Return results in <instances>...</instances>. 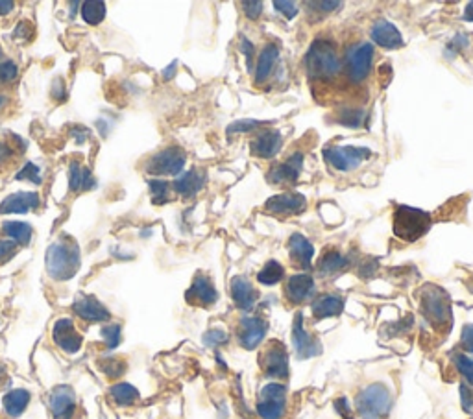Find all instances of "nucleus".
Here are the masks:
<instances>
[{
	"label": "nucleus",
	"mask_w": 473,
	"mask_h": 419,
	"mask_svg": "<svg viewBox=\"0 0 473 419\" xmlns=\"http://www.w3.org/2000/svg\"><path fill=\"white\" fill-rule=\"evenodd\" d=\"M421 318L427 325H431L434 333L445 336L453 327V310H451V298L442 287L436 285H423L418 292Z\"/></svg>",
	"instance_id": "obj_1"
},
{
	"label": "nucleus",
	"mask_w": 473,
	"mask_h": 419,
	"mask_svg": "<svg viewBox=\"0 0 473 419\" xmlns=\"http://www.w3.org/2000/svg\"><path fill=\"white\" fill-rule=\"evenodd\" d=\"M46 274L54 281H69L78 274L81 265L80 247L70 235H61L46 249Z\"/></svg>",
	"instance_id": "obj_2"
},
{
	"label": "nucleus",
	"mask_w": 473,
	"mask_h": 419,
	"mask_svg": "<svg viewBox=\"0 0 473 419\" xmlns=\"http://www.w3.org/2000/svg\"><path fill=\"white\" fill-rule=\"evenodd\" d=\"M341 69V59L333 41L316 39L307 50L305 70L311 80H333Z\"/></svg>",
	"instance_id": "obj_3"
},
{
	"label": "nucleus",
	"mask_w": 473,
	"mask_h": 419,
	"mask_svg": "<svg viewBox=\"0 0 473 419\" xmlns=\"http://www.w3.org/2000/svg\"><path fill=\"white\" fill-rule=\"evenodd\" d=\"M433 224L431 214L414 207L398 205L394 209V235L403 242H416Z\"/></svg>",
	"instance_id": "obj_4"
},
{
	"label": "nucleus",
	"mask_w": 473,
	"mask_h": 419,
	"mask_svg": "<svg viewBox=\"0 0 473 419\" xmlns=\"http://www.w3.org/2000/svg\"><path fill=\"white\" fill-rule=\"evenodd\" d=\"M392 408V394L381 382H374L357 394L355 410L361 419H385Z\"/></svg>",
	"instance_id": "obj_5"
},
{
	"label": "nucleus",
	"mask_w": 473,
	"mask_h": 419,
	"mask_svg": "<svg viewBox=\"0 0 473 419\" xmlns=\"http://www.w3.org/2000/svg\"><path fill=\"white\" fill-rule=\"evenodd\" d=\"M261 371L268 379L285 380L289 379L290 366H289V351L279 340H268L259 351L257 358Z\"/></svg>",
	"instance_id": "obj_6"
},
{
	"label": "nucleus",
	"mask_w": 473,
	"mask_h": 419,
	"mask_svg": "<svg viewBox=\"0 0 473 419\" xmlns=\"http://www.w3.org/2000/svg\"><path fill=\"white\" fill-rule=\"evenodd\" d=\"M289 390L283 382H268L257 394V416L261 419H285Z\"/></svg>",
	"instance_id": "obj_7"
},
{
	"label": "nucleus",
	"mask_w": 473,
	"mask_h": 419,
	"mask_svg": "<svg viewBox=\"0 0 473 419\" xmlns=\"http://www.w3.org/2000/svg\"><path fill=\"white\" fill-rule=\"evenodd\" d=\"M187 154L179 146L159 150L146 161L145 170L150 176H178L185 167Z\"/></svg>",
	"instance_id": "obj_8"
},
{
	"label": "nucleus",
	"mask_w": 473,
	"mask_h": 419,
	"mask_svg": "<svg viewBox=\"0 0 473 419\" xmlns=\"http://www.w3.org/2000/svg\"><path fill=\"white\" fill-rule=\"evenodd\" d=\"M374 61V46L370 43L353 45L346 54V74L353 83H361L368 78Z\"/></svg>",
	"instance_id": "obj_9"
},
{
	"label": "nucleus",
	"mask_w": 473,
	"mask_h": 419,
	"mask_svg": "<svg viewBox=\"0 0 473 419\" xmlns=\"http://www.w3.org/2000/svg\"><path fill=\"white\" fill-rule=\"evenodd\" d=\"M325 161L341 172H350L364 161L372 157V150L357 148V146H333L323 150Z\"/></svg>",
	"instance_id": "obj_10"
},
{
	"label": "nucleus",
	"mask_w": 473,
	"mask_h": 419,
	"mask_svg": "<svg viewBox=\"0 0 473 419\" xmlns=\"http://www.w3.org/2000/svg\"><path fill=\"white\" fill-rule=\"evenodd\" d=\"M268 323L261 316H243L236 323V342L246 351H254L265 340Z\"/></svg>",
	"instance_id": "obj_11"
},
{
	"label": "nucleus",
	"mask_w": 473,
	"mask_h": 419,
	"mask_svg": "<svg viewBox=\"0 0 473 419\" xmlns=\"http://www.w3.org/2000/svg\"><path fill=\"white\" fill-rule=\"evenodd\" d=\"M283 294H285L287 303L300 307L303 303H309L314 298L316 283L309 274H296V276H290L289 281L285 283Z\"/></svg>",
	"instance_id": "obj_12"
},
{
	"label": "nucleus",
	"mask_w": 473,
	"mask_h": 419,
	"mask_svg": "<svg viewBox=\"0 0 473 419\" xmlns=\"http://www.w3.org/2000/svg\"><path fill=\"white\" fill-rule=\"evenodd\" d=\"M185 299H187L189 305L208 309V307H213L219 301V292H217V287L213 285V281L205 274L198 272L194 279H192L191 288L185 292Z\"/></svg>",
	"instance_id": "obj_13"
},
{
	"label": "nucleus",
	"mask_w": 473,
	"mask_h": 419,
	"mask_svg": "<svg viewBox=\"0 0 473 419\" xmlns=\"http://www.w3.org/2000/svg\"><path fill=\"white\" fill-rule=\"evenodd\" d=\"M292 344H294L296 355L298 358H312L322 353V345L320 340H316L312 334L307 333L305 325H303V314L298 312L292 323Z\"/></svg>",
	"instance_id": "obj_14"
},
{
	"label": "nucleus",
	"mask_w": 473,
	"mask_h": 419,
	"mask_svg": "<svg viewBox=\"0 0 473 419\" xmlns=\"http://www.w3.org/2000/svg\"><path fill=\"white\" fill-rule=\"evenodd\" d=\"M307 209L305 196L298 194V192H285V194H277L268 198L265 203V211L270 214H283V216H292V214H300Z\"/></svg>",
	"instance_id": "obj_15"
},
{
	"label": "nucleus",
	"mask_w": 473,
	"mask_h": 419,
	"mask_svg": "<svg viewBox=\"0 0 473 419\" xmlns=\"http://www.w3.org/2000/svg\"><path fill=\"white\" fill-rule=\"evenodd\" d=\"M48 408L54 419H72L76 410L74 390L67 385L56 386L48 397Z\"/></svg>",
	"instance_id": "obj_16"
},
{
	"label": "nucleus",
	"mask_w": 473,
	"mask_h": 419,
	"mask_svg": "<svg viewBox=\"0 0 473 419\" xmlns=\"http://www.w3.org/2000/svg\"><path fill=\"white\" fill-rule=\"evenodd\" d=\"M52 338L59 349H63L65 353H70V355L78 353L81 344H83V338H81V334L76 331L74 322H72L70 318H61V320H58V322L54 323Z\"/></svg>",
	"instance_id": "obj_17"
},
{
	"label": "nucleus",
	"mask_w": 473,
	"mask_h": 419,
	"mask_svg": "<svg viewBox=\"0 0 473 419\" xmlns=\"http://www.w3.org/2000/svg\"><path fill=\"white\" fill-rule=\"evenodd\" d=\"M301 168H303V154H294L287 161L274 165L268 170L266 179L274 185H292L300 178Z\"/></svg>",
	"instance_id": "obj_18"
},
{
	"label": "nucleus",
	"mask_w": 473,
	"mask_h": 419,
	"mask_svg": "<svg viewBox=\"0 0 473 419\" xmlns=\"http://www.w3.org/2000/svg\"><path fill=\"white\" fill-rule=\"evenodd\" d=\"M231 298H233V303L236 305V309L244 310V312H250L254 309L255 303H257V298L259 294L254 288V285L250 283V279L246 276H235L231 279Z\"/></svg>",
	"instance_id": "obj_19"
},
{
	"label": "nucleus",
	"mask_w": 473,
	"mask_h": 419,
	"mask_svg": "<svg viewBox=\"0 0 473 419\" xmlns=\"http://www.w3.org/2000/svg\"><path fill=\"white\" fill-rule=\"evenodd\" d=\"M281 146V133L277 130H265L250 143V152L254 157H259V159H272L279 154Z\"/></svg>",
	"instance_id": "obj_20"
},
{
	"label": "nucleus",
	"mask_w": 473,
	"mask_h": 419,
	"mask_svg": "<svg viewBox=\"0 0 473 419\" xmlns=\"http://www.w3.org/2000/svg\"><path fill=\"white\" fill-rule=\"evenodd\" d=\"M72 309L85 322H108L111 318L110 310L94 296H78L72 303Z\"/></svg>",
	"instance_id": "obj_21"
},
{
	"label": "nucleus",
	"mask_w": 473,
	"mask_h": 419,
	"mask_svg": "<svg viewBox=\"0 0 473 419\" xmlns=\"http://www.w3.org/2000/svg\"><path fill=\"white\" fill-rule=\"evenodd\" d=\"M289 255L292 266L300 268V270H309L312 265V257H314V247L305 236L294 233L289 238Z\"/></svg>",
	"instance_id": "obj_22"
},
{
	"label": "nucleus",
	"mask_w": 473,
	"mask_h": 419,
	"mask_svg": "<svg viewBox=\"0 0 473 419\" xmlns=\"http://www.w3.org/2000/svg\"><path fill=\"white\" fill-rule=\"evenodd\" d=\"M41 198L37 192H17V194L8 196L6 200L0 203V214H23L37 209Z\"/></svg>",
	"instance_id": "obj_23"
},
{
	"label": "nucleus",
	"mask_w": 473,
	"mask_h": 419,
	"mask_svg": "<svg viewBox=\"0 0 473 419\" xmlns=\"http://www.w3.org/2000/svg\"><path fill=\"white\" fill-rule=\"evenodd\" d=\"M370 37L383 48H392L394 50V48L403 46V37L399 34V30L388 21H377L370 30Z\"/></svg>",
	"instance_id": "obj_24"
},
{
	"label": "nucleus",
	"mask_w": 473,
	"mask_h": 419,
	"mask_svg": "<svg viewBox=\"0 0 473 419\" xmlns=\"http://www.w3.org/2000/svg\"><path fill=\"white\" fill-rule=\"evenodd\" d=\"M205 179H208L205 170L192 168L189 172H185L183 176H179V178L174 181L172 187L179 196H183V198H192V196L198 194V192L203 189Z\"/></svg>",
	"instance_id": "obj_25"
},
{
	"label": "nucleus",
	"mask_w": 473,
	"mask_h": 419,
	"mask_svg": "<svg viewBox=\"0 0 473 419\" xmlns=\"http://www.w3.org/2000/svg\"><path fill=\"white\" fill-rule=\"evenodd\" d=\"M312 316L314 320H323V318H333L342 314L344 310V299L336 294H323L318 296L311 305Z\"/></svg>",
	"instance_id": "obj_26"
},
{
	"label": "nucleus",
	"mask_w": 473,
	"mask_h": 419,
	"mask_svg": "<svg viewBox=\"0 0 473 419\" xmlns=\"http://www.w3.org/2000/svg\"><path fill=\"white\" fill-rule=\"evenodd\" d=\"M23 152V141L12 135V133H8L6 137L0 139V170H8V168L15 167Z\"/></svg>",
	"instance_id": "obj_27"
},
{
	"label": "nucleus",
	"mask_w": 473,
	"mask_h": 419,
	"mask_svg": "<svg viewBox=\"0 0 473 419\" xmlns=\"http://www.w3.org/2000/svg\"><path fill=\"white\" fill-rule=\"evenodd\" d=\"M350 265H352L350 257L342 255L336 249H325L318 263V272H320V276H335L350 268Z\"/></svg>",
	"instance_id": "obj_28"
},
{
	"label": "nucleus",
	"mask_w": 473,
	"mask_h": 419,
	"mask_svg": "<svg viewBox=\"0 0 473 419\" xmlns=\"http://www.w3.org/2000/svg\"><path fill=\"white\" fill-rule=\"evenodd\" d=\"M277 61V46L274 43L266 45L263 50H261L259 58H257V65H255V83L259 85L263 81L270 76L272 69H274V63Z\"/></svg>",
	"instance_id": "obj_29"
},
{
	"label": "nucleus",
	"mask_w": 473,
	"mask_h": 419,
	"mask_svg": "<svg viewBox=\"0 0 473 419\" xmlns=\"http://www.w3.org/2000/svg\"><path fill=\"white\" fill-rule=\"evenodd\" d=\"M28 402H30V391L23 390V388L8 391L6 396H4V399H2L4 410H6L8 416H12V418H19V416L26 410Z\"/></svg>",
	"instance_id": "obj_30"
},
{
	"label": "nucleus",
	"mask_w": 473,
	"mask_h": 419,
	"mask_svg": "<svg viewBox=\"0 0 473 419\" xmlns=\"http://www.w3.org/2000/svg\"><path fill=\"white\" fill-rule=\"evenodd\" d=\"M92 183L91 170L81 167L80 163H70L69 168V185L72 192H80V190L91 189L89 185Z\"/></svg>",
	"instance_id": "obj_31"
},
{
	"label": "nucleus",
	"mask_w": 473,
	"mask_h": 419,
	"mask_svg": "<svg viewBox=\"0 0 473 419\" xmlns=\"http://www.w3.org/2000/svg\"><path fill=\"white\" fill-rule=\"evenodd\" d=\"M110 396L111 399H113L117 405H121V407H130V405L139 401L137 388H133V386L128 385V382H119V385L111 386Z\"/></svg>",
	"instance_id": "obj_32"
},
{
	"label": "nucleus",
	"mask_w": 473,
	"mask_h": 419,
	"mask_svg": "<svg viewBox=\"0 0 473 419\" xmlns=\"http://www.w3.org/2000/svg\"><path fill=\"white\" fill-rule=\"evenodd\" d=\"M2 231L12 238L15 244L26 246L32 241V227L24 222H4L2 224Z\"/></svg>",
	"instance_id": "obj_33"
},
{
	"label": "nucleus",
	"mask_w": 473,
	"mask_h": 419,
	"mask_svg": "<svg viewBox=\"0 0 473 419\" xmlns=\"http://www.w3.org/2000/svg\"><path fill=\"white\" fill-rule=\"evenodd\" d=\"M285 277V268H283L277 260H268L263 268L257 274V281L261 285H266V287H272V285H277Z\"/></svg>",
	"instance_id": "obj_34"
},
{
	"label": "nucleus",
	"mask_w": 473,
	"mask_h": 419,
	"mask_svg": "<svg viewBox=\"0 0 473 419\" xmlns=\"http://www.w3.org/2000/svg\"><path fill=\"white\" fill-rule=\"evenodd\" d=\"M81 17L87 24L91 26H97L105 19V4L104 2H97V0H91V2H83L81 6Z\"/></svg>",
	"instance_id": "obj_35"
},
{
	"label": "nucleus",
	"mask_w": 473,
	"mask_h": 419,
	"mask_svg": "<svg viewBox=\"0 0 473 419\" xmlns=\"http://www.w3.org/2000/svg\"><path fill=\"white\" fill-rule=\"evenodd\" d=\"M451 360L455 364L456 371L464 377L467 386H473V358H470L466 353L455 351V353L451 355Z\"/></svg>",
	"instance_id": "obj_36"
},
{
	"label": "nucleus",
	"mask_w": 473,
	"mask_h": 419,
	"mask_svg": "<svg viewBox=\"0 0 473 419\" xmlns=\"http://www.w3.org/2000/svg\"><path fill=\"white\" fill-rule=\"evenodd\" d=\"M335 122L346 127H361L366 122V113L363 110H342L336 113Z\"/></svg>",
	"instance_id": "obj_37"
},
{
	"label": "nucleus",
	"mask_w": 473,
	"mask_h": 419,
	"mask_svg": "<svg viewBox=\"0 0 473 419\" xmlns=\"http://www.w3.org/2000/svg\"><path fill=\"white\" fill-rule=\"evenodd\" d=\"M102 369H104V374L108 377L115 379V377H121L124 374L126 364H124V360H119V358H108V360L102 362Z\"/></svg>",
	"instance_id": "obj_38"
},
{
	"label": "nucleus",
	"mask_w": 473,
	"mask_h": 419,
	"mask_svg": "<svg viewBox=\"0 0 473 419\" xmlns=\"http://www.w3.org/2000/svg\"><path fill=\"white\" fill-rule=\"evenodd\" d=\"M102 336H104L108 347L113 349V347H117L119 342H121V325H117V323H113V325H105V327L102 329Z\"/></svg>",
	"instance_id": "obj_39"
},
{
	"label": "nucleus",
	"mask_w": 473,
	"mask_h": 419,
	"mask_svg": "<svg viewBox=\"0 0 473 419\" xmlns=\"http://www.w3.org/2000/svg\"><path fill=\"white\" fill-rule=\"evenodd\" d=\"M168 187L167 181H150V190L154 203H165L168 200Z\"/></svg>",
	"instance_id": "obj_40"
},
{
	"label": "nucleus",
	"mask_w": 473,
	"mask_h": 419,
	"mask_svg": "<svg viewBox=\"0 0 473 419\" xmlns=\"http://www.w3.org/2000/svg\"><path fill=\"white\" fill-rule=\"evenodd\" d=\"M265 122H257V121H239L233 122L230 127H228V135H233V133H243V132H250L254 127L263 126Z\"/></svg>",
	"instance_id": "obj_41"
},
{
	"label": "nucleus",
	"mask_w": 473,
	"mask_h": 419,
	"mask_svg": "<svg viewBox=\"0 0 473 419\" xmlns=\"http://www.w3.org/2000/svg\"><path fill=\"white\" fill-rule=\"evenodd\" d=\"M15 78H17V65L13 61H2L0 63V83L13 81Z\"/></svg>",
	"instance_id": "obj_42"
},
{
	"label": "nucleus",
	"mask_w": 473,
	"mask_h": 419,
	"mask_svg": "<svg viewBox=\"0 0 473 419\" xmlns=\"http://www.w3.org/2000/svg\"><path fill=\"white\" fill-rule=\"evenodd\" d=\"M461 347L466 351V353L473 355V323H467V325L462 327Z\"/></svg>",
	"instance_id": "obj_43"
},
{
	"label": "nucleus",
	"mask_w": 473,
	"mask_h": 419,
	"mask_svg": "<svg viewBox=\"0 0 473 419\" xmlns=\"http://www.w3.org/2000/svg\"><path fill=\"white\" fill-rule=\"evenodd\" d=\"M230 340V336L224 333V331H220V329H214V331H209V333H205V336H203V342L208 345H222L225 344Z\"/></svg>",
	"instance_id": "obj_44"
},
{
	"label": "nucleus",
	"mask_w": 473,
	"mask_h": 419,
	"mask_svg": "<svg viewBox=\"0 0 473 419\" xmlns=\"http://www.w3.org/2000/svg\"><path fill=\"white\" fill-rule=\"evenodd\" d=\"M461 401H462V408H464V412L472 413L473 412V391L466 382H462L461 385Z\"/></svg>",
	"instance_id": "obj_45"
},
{
	"label": "nucleus",
	"mask_w": 473,
	"mask_h": 419,
	"mask_svg": "<svg viewBox=\"0 0 473 419\" xmlns=\"http://www.w3.org/2000/svg\"><path fill=\"white\" fill-rule=\"evenodd\" d=\"M274 8H276L279 13H283L287 19L296 17V13H298L294 2H283V0H276V2H274Z\"/></svg>",
	"instance_id": "obj_46"
},
{
	"label": "nucleus",
	"mask_w": 473,
	"mask_h": 419,
	"mask_svg": "<svg viewBox=\"0 0 473 419\" xmlns=\"http://www.w3.org/2000/svg\"><path fill=\"white\" fill-rule=\"evenodd\" d=\"M243 10L246 17L255 21L263 13V2H243Z\"/></svg>",
	"instance_id": "obj_47"
},
{
	"label": "nucleus",
	"mask_w": 473,
	"mask_h": 419,
	"mask_svg": "<svg viewBox=\"0 0 473 419\" xmlns=\"http://www.w3.org/2000/svg\"><path fill=\"white\" fill-rule=\"evenodd\" d=\"M17 179H32L34 183H41V176H39V168L28 163L26 167L23 168V172L17 174Z\"/></svg>",
	"instance_id": "obj_48"
},
{
	"label": "nucleus",
	"mask_w": 473,
	"mask_h": 419,
	"mask_svg": "<svg viewBox=\"0 0 473 419\" xmlns=\"http://www.w3.org/2000/svg\"><path fill=\"white\" fill-rule=\"evenodd\" d=\"M307 8H316V12L331 13L342 6V2H305Z\"/></svg>",
	"instance_id": "obj_49"
},
{
	"label": "nucleus",
	"mask_w": 473,
	"mask_h": 419,
	"mask_svg": "<svg viewBox=\"0 0 473 419\" xmlns=\"http://www.w3.org/2000/svg\"><path fill=\"white\" fill-rule=\"evenodd\" d=\"M241 46H243V52L244 56H246V65H248V69L252 70V67H254V56H255V46L250 43L246 37H243L241 39Z\"/></svg>",
	"instance_id": "obj_50"
},
{
	"label": "nucleus",
	"mask_w": 473,
	"mask_h": 419,
	"mask_svg": "<svg viewBox=\"0 0 473 419\" xmlns=\"http://www.w3.org/2000/svg\"><path fill=\"white\" fill-rule=\"evenodd\" d=\"M15 242L13 241H10V242H4V241H0V260L2 258H10L13 255V252H15Z\"/></svg>",
	"instance_id": "obj_51"
},
{
	"label": "nucleus",
	"mask_w": 473,
	"mask_h": 419,
	"mask_svg": "<svg viewBox=\"0 0 473 419\" xmlns=\"http://www.w3.org/2000/svg\"><path fill=\"white\" fill-rule=\"evenodd\" d=\"M375 266L377 263L375 260H366L364 266H361V277H372L375 274Z\"/></svg>",
	"instance_id": "obj_52"
},
{
	"label": "nucleus",
	"mask_w": 473,
	"mask_h": 419,
	"mask_svg": "<svg viewBox=\"0 0 473 419\" xmlns=\"http://www.w3.org/2000/svg\"><path fill=\"white\" fill-rule=\"evenodd\" d=\"M13 8H15V4H13L12 0H2L0 2V15H8Z\"/></svg>",
	"instance_id": "obj_53"
},
{
	"label": "nucleus",
	"mask_w": 473,
	"mask_h": 419,
	"mask_svg": "<svg viewBox=\"0 0 473 419\" xmlns=\"http://www.w3.org/2000/svg\"><path fill=\"white\" fill-rule=\"evenodd\" d=\"M464 19H466V21H473V4L467 6L466 13H464Z\"/></svg>",
	"instance_id": "obj_54"
},
{
	"label": "nucleus",
	"mask_w": 473,
	"mask_h": 419,
	"mask_svg": "<svg viewBox=\"0 0 473 419\" xmlns=\"http://www.w3.org/2000/svg\"><path fill=\"white\" fill-rule=\"evenodd\" d=\"M6 103V96L4 94H0V110H2V105Z\"/></svg>",
	"instance_id": "obj_55"
},
{
	"label": "nucleus",
	"mask_w": 473,
	"mask_h": 419,
	"mask_svg": "<svg viewBox=\"0 0 473 419\" xmlns=\"http://www.w3.org/2000/svg\"><path fill=\"white\" fill-rule=\"evenodd\" d=\"M0 56H2V46H0Z\"/></svg>",
	"instance_id": "obj_56"
}]
</instances>
